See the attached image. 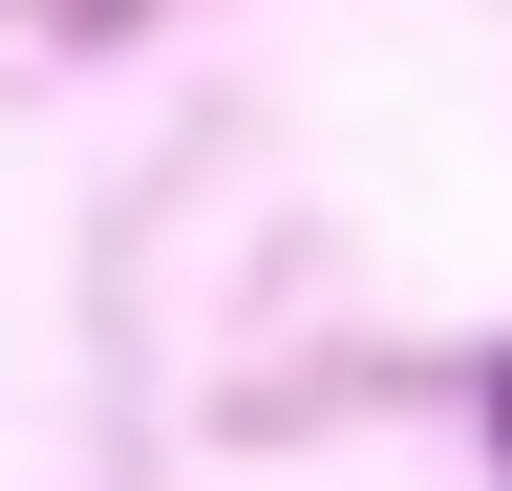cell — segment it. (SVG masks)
Wrapping results in <instances>:
<instances>
[{
	"label": "cell",
	"instance_id": "1",
	"mask_svg": "<svg viewBox=\"0 0 512 491\" xmlns=\"http://www.w3.org/2000/svg\"><path fill=\"white\" fill-rule=\"evenodd\" d=\"M491 427H512V385H491Z\"/></svg>",
	"mask_w": 512,
	"mask_h": 491
}]
</instances>
